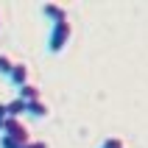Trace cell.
<instances>
[{"instance_id":"1","label":"cell","mask_w":148,"mask_h":148,"mask_svg":"<svg viewBox=\"0 0 148 148\" xmlns=\"http://www.w3.org/2000/svg\"><path fill=\"white\" fill-rule=\"evenodd\" d=\"M70 36H73V25H70V20H64V23H53V25H50V34H48V50H50V53H62V50L67 48Z\"/></svg>"},{"instance_id":"2","label":"cell","mask_w":148,"mask_h":148,"mask_svg":"<svg viewBox=\"0 0 148 148\" xmlns=\"http://www.w3.org/2000/svg\"><path fill=\"white\" fill-rule=\"evenodd\" d=\"M3 137H14V140L31 143V132H28V126H25L20 117H8V120H6V126H3Z\"/></svg>"},{"instance_id":"3","label":"cell","mask_w":148,"mask_h":148,"mask_svg":"<svg viewBox=\"0 0 148 148\" xmlns=\"http://www.w3.org/2000/svg\"><path fill=\"white\" fill-rule=\"evenodd\" d=\"M42 14L48 17L50 25H53V23H64L67 20V8L59 6V3H45V6H42Z\"/></svg>"},{"instance_id":"4","label":"cell","mask_w":148,"mask_h":148,"mask_svg":"<svg viewBox=\"0 0 148 148\" xmlns=\"http://www.w3.org/2000/svg\"><path fill=\"white\" fill-rule=\"evenodd\" d=\"M8 81H11V87H25L28 84V64H23V62H14V70L8 73Z\"/></svg>"},{"instance_id":"5","label":"cell","mask_w":148,"mask_h":148,"mask_svg":"<svg viewBox=\"0 0 148 148\" xmlns=\"http://www.w3.org/2000/svg\"><path fill=\"white\" fill-rule=\"evenodd\" d=\"M17 98L25 101V103H34V101H42V92H39V87L25 84V87H20V90H17Z\"/></svg>"},{"instance_id":"6","label":"cell","mask_w":148,"mask_h":148,"mask_svg":"<svg viewBox=\"0 0 148 148\" xmlns=\"http://www.w3.org/2000/svg\"><path fill=\"white\" fill-rule=\"evenodd\" d=\"M6 109H8V117H23V115H28V103H25V101H20V98L8 101Z\"/></svg>"},{"instance_id":"7","label":"cell","mask_w":148,"mask_h":148,"mask_svg":"<svg viewBox=\"0 0 148 148\" xmlns=\"http://www.w3.org/2000/svg\"><path fill=\"white\" fill-rule=\"evenodd\" d=\"M48 103L45 101H34V103H28V115L31 117H48Z\"/></svg>"},{"instance_id":"8","label":"cell","mask_w":148,"mask_h":148,"mask_svg":"<svg viewBox=\"0 0 148 148\" xmlns=\"http://www.w3.org/2000/svg\"><path fill=\"white\" fill-rule=\"evenodd\" d=\"M28 143L23 140H14V137H0V148H25Z\"/></svg>"},{"instance_id":"9","label":"cell","mask_w":148,"mask_h":148,"mask_svg":"<svg viewBox=\"0 0 148 148\" xmlns=\"http://www.w3.org/2000/svg\"><path fill=\"white\" fill-rule=\"evenodd\" d=\"M14 70V62H11V56H0V75H6L8 78V73Z\"/></svg>"},{"instance_id":"10","label":"cell","mask_w":148,"mask_h":148,"mask_svg":"<svg viewBox=\"0 0 148 148\" xmlns=\"http://www.w3.org/2000/svg\"><path fill=\"white\" fill-rule=\"evenodd\" d=\"M98 148H126V143L120 140V137H106V140L101 143Z\"/></svg>"},{"instance_id":"11","label":"cell","mask_w":148,"mask_h":148,"mask_svg":"<svg viewBox=\"0 0 148 148\" xmlns=\"http://www.w3.org/2000/svg\"><path fill=\"white\" fill-rule=\"evenodd\" d=\"M6 120H8V109H6V103H0V134H3V126H6Z\"/></svg>"},{"instance_id":"12","label":"cell","mask_w":148,"mask_h":148,"mask_svg":"<svg viewBox=\"0 0 148 148\" xmlns=\"http://www.w3.org/2000/svg\"><path fill=\"white\" fill-rule=\"evenodd\" d=\"M25 148H48V143H45V140H31Z\"/></svg>"}]
</instances>
